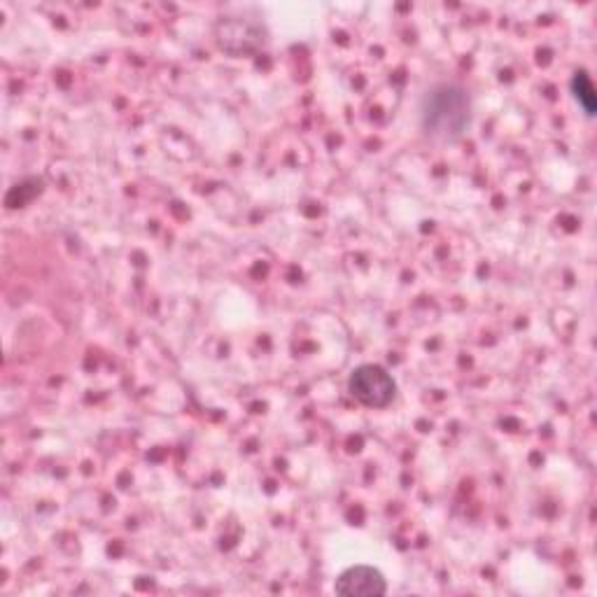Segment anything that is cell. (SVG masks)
I'll list each match as a JSON object with an SVG mask.
<instances>
[{
	"label": "cell",
	"instance_id": "277c9868",
	"mask_svg": "<svg viewBox=\"0 0 597 597\" xmlns=\"http://www.w3.org/2000/svg\"><path fill=\"white\" fill-rule=\"evenodd\" d=\"M572 92H574L576 103H579V106L584 108L586 117H595L597 96H595V87H593V79L588 77V73H584V71L574 73V77H572Z\"/></svg>",
	"mask_w": 597,
	"mask_h": 597
},
{
	"label": "cell",
	"instance_id": "6da1fadb",
	"mask_svg": "<svg viewBox=\"0 0 597 597\" xmlns=\"http://www.w3.org/2000/svg\"><path fill=\"white\" fill-rule=\"evenodd\" d=\"M423 129L429 138L452 142L465 136L471 121V100L460 85H439L423 100Z\"/></svg>",
	"mask_w": 597,
	"mask_h": 597
},
{
	"label": "cell",
	"instance_id": "7a4b0ae2",
	"mask_svg": "<svg viewBox=\"0 0 597 597\" xmlns=\"http://www.w3.org/2000/svg\"><path fill=\"white\" fill-rule=\"evenodd\" d=\"M348 390L360 404L369 408H385L397 397V383L379 364H362L353 369L348 379Z\"/></svg>",
	"mask_w": 597,
	"mask_h": 597
},
{
	"label": "cell",
	"instance_id": "3957f363",
	"mask_svg": "<svg viewBox=\"0 0 597 597\" xmlns=\"http://www.w3.org/2000/svg\"><path fill=\"white\" fill-rule=\"evenodd\" d=\"M334 590L343 597H381L387 593V584L376 567L355 565L339 576Z\"/></svg>",
	"mask_w": 597,
	"mask_h": 597
}]
</instances>
